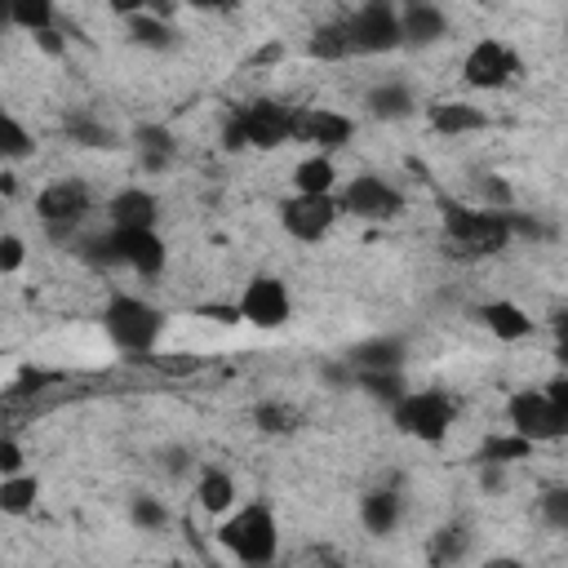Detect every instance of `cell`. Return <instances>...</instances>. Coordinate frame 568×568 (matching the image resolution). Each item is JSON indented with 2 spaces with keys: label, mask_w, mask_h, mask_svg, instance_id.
<instances>
[{
  "label": "cell",
  "mask_w": 568,
  "mask_h": 568,
  "mask_svg": "<svg viewBox=\"0 0 568 568\" xmlns=\"http://www.w3.org/2000/svg\"><path fill=\"white\" fill-rule=\"evenodd\" d=\"M293 142V106L275 102V98H248L235 102L222 120V151L240 155V151H275Z\"/></svg>",
  "instance_id": "6da1fadb"
},
{
  "label": "cell",
  "mask_w": 568,
  "mask_h": 568,
  "mask_svg": "<svg viewBox=\"0 0 568 568\" xmlns=\"http://www.w3.org/2000/svg\"><path fill=\"white\" fill-rule=\"evenodd\" d=\"M217 546L240 564V568H275L280 555V524L266 501H248L235 515L217 524Z\"/></svg>",
  "instance_id": "7a4b0ae2"
},
{
  "label": "cell",
  "mask_w": 568,
  "mask_h": 568,
  "mask_svg": "<svg viewBox=\"0 0 568 568\" xmlns=\"http://www.w3.org/2000/svg\"><path fill=\"white\" fill-rule=\"evenodd\" d=\"M444 240L453 244V253H466V257H493L510 244V231H506V213L497 209H466V204H453L444 200Z\"/></svg>",
  "instance_id": "3957f363"
},
{
  "label": "cell",
  "mask_w": 568,
  "mask_h": 568,
  "mask_svg": "<svg viewBox=\"0 0 568 568\" xmlns=\"http://www.w3.org/2000/svg\"><path fill=\"white\" fill-rule=\"evenodd\" d=\"M102 328L106 337L129 351V355H146L160 333H164V311L146 297H133V293H111L106 306H102Z\"/></svg>",
  "instance_id": "277c9868"
},
{
  "label": "cell",
  "mask_w": 568,
  "mask_h": 568,
  "mask_svg": "<svg viewBox=\"0 0 568 568\" xmlns=\"http://www.w3.org/2000/svg\"><path fill=\"white\" fill-rule=\"evenodd\" d=\"M453 417H457V399L439 386H426V390H413L390 408V422L408 435V439H422V444H439L448 430H453Z\"/></svg>",
  "instance_id": "5b68a950"
},
{
  "label": "cell",
  "mask_w": 568,
  "mask_h": 568,
  "mask_svg": "<svg viewBox=\"0 0 568 568\" xmlns=\"http://www.w3.org/2000/svg\"><path fill=\"white\" fill-rule=\"evenodd\" d=\"M342 31H346V44H351V58H377V53H395L404 49L399 40V4L390 0H368L359 9H351L342 18Z\"/></svg>",
  "instance_id": "8992f818"
},
{
  "label": "cell",
  "mask_w": 568,
  "mask_h": 568,
  "mask_svg": "<svg viewBox=\"0 0 568 568\" xmlns=\"http://www.w3.org/2000/svg\"><path fill=\"white\" fill-rule=\"evenodd\" d=\"M93 213V186L84 178H58L36 195V217L53 240H71L75 226Z\"/></svg>",
  "instance_id": "52a82bcc"
},
{
  "label": "cell",
  "mask_w": 568,
  "mask_h": 568,
  "mask_svg": "<svg viewBox=\"0 0 568 568\" xmlns=\"http://www.w3.org/2000/svg\"><path fill=\"white\" fill-rule=\"evenodd\" d=\"M333 200H337V213L359 217V222H395L408 209L404 191L395 182H386L382 173H355Z\"/></svg>",
  "instance_id": "ba28073f"
},
{
  "label": "cell",
  "mask_w": 568,
  "mask_h": 568,
  "mask_svg": "<svg viewBox=\"0 0 568 568\" xmlns=\"http://www.w3.org/2000/svg\"><path fill=\"white\" fill-rule=\"evenodd\" d=\"M506 422L519 439H528L532 448L537 444H550V439H564L568 435V408L546 399V390H515L506 399Z\"/></svg>",
  "instance_id": "9c48e42d"
},
{
  "label": "cell",
  "mask_w": 568,
  "mask_h": 568,
  "mask_svg": "<svg viewBox=\"0 0 568 568\" xmlns=\"http://www.w3.org/2000/svg\"><path fill=\"white\" fill-rule=\"evenodd\" d=\"M519 71H524L519 53H515L506 40H497V36H479V40L466 49V58H462V80H466L470 89H479V93L506 89Z\"/></svg>",
  "instance_id": "30bf717a"
},
{
  "label": "cell",
  "mask_w": 568,
  "mask_h": 568,
  "mask_svg": "<svg viewBox=\"0 0 568 568\" xmlns=\"http://www.w3.org/2000/svg\"><path fill=\"white\" fill-rule=\"evenodd\" d=\"M235 311H240V324H253V328H280V324H288V315H293L288 284H284L280 275H253V280L240 288Z\"/></svg>",
  "instance_id": "8fae6325"
},
{
  "label": "cell",
  "mask_w": 568,
  "mask_h": 568,
  "mask_svg": "<svg viewBox=\"0 0 568 568\" xmlns=\"http://www.w3.org/2000/svg\"><path fill=\"white\" fill-rule=\"evenodd\" d=\"M337 217L342 213H337L333 195H288V200H280V226L302 244H320L333 231Z\"/></svg>",
  "instance_id": "7c38bea8"
},
{
  "label": "cell",
  "mask_w": 568,
  "mask_h": 568,
  "mask_svg": "<svg viewBox=\"0 0 568 568\" xmlns=\"http://www.w3.org/2000/svg\"><path fill=\"white\" fill-rule=\"evenodd\" d=\"M355 138V120L333 106H293V142H311L315 155H328Z\"/></svg>",
  "instance_id": "4fadbf2b"
},
{
  "label": "cell",
  "mask_w": 568,
  "mask_h": 568,
  "mask_svg": "<svg viewBox=\"0 0 568 568\" xmlns=\"http://www.w3.org/2000/svg\"><path fill=\"white\" fill-rule=\"evenodd\" d=\"M111 248H115V266H129L142 280H155L169 266V244L160 240V231H111Z\"/></svg>",
  "instance_id": "5bb4252c"
},
{
  "label": "cell",
  "mask_w": 568,
  "mask_h": 568,
  "mask_svg": "<svg viewBox=\"0 0 568 568\" xmlns=\"http://www.w3.org/2000/svg\"><path fill=\"white\" fill-rule=\"evenodd\" d=\"M404 359H408V342L399 333L359 337L346 351V368L351 373H404Z\"/></svg>",
  "instance_id": "9a60e30c"
},
{
  "label": "cell",
  "mask_w": 568,
  "mask_h": 568,
  "mask_svg": "<svg viewBox=\"0 0 568 568\" xmlns=\"http://www.w3.org/2000/svg\"><path fill=\"white\" fill-rule=\"evenodd\" d=\"M444 36H448V13L435 0L399 4V40H404V49H430Z\"/></svg>",
  "instance_id": "2e32d148"
},
{
  "label": "cell",
  "mask_w": 568,
  "mask_h": 568,
  "mask_svg": "<svg viewBox=\"0 0 568 568\" xmlns=\"http://www.w3.org/2000/svg\"><path fill=\"white\" fill-rule=\"evenodd\" d=\"M106 222H111V231H155V222H160V200H155V191H146V186H124V191H115V195L106 200Z\"/></svg>",
  "instance_id": "e0dca14e"
},
{
  "label": "cell",
  "mask_w": 568,
  "mask_h": 568,
  "mask_svg": "<svg viewBox=\"0 0 568 568\" xmlns=\"http://www.w3.org/2000/svg\"><path fill=\"white\" fill-rule=\"evenodd\" d=\"M124 31H129V44H138V49H146V53H169V49H178V31H173V22H169V9H160V4H142L138 13H129V18H124Z\"/></svg>",
  "instance_id": "ac0fdd59"
},
{
  "label": "cell",
  "mask_w": 568,
  "mask_h": 568,
  "mask_svg": "<svg viewBox=\"0 0 568 568\" xmlns=\"http://www.w3.org/2000/svg\"><path fill=\"white\" fill-rule=\"evenodd\" d=\"M364 111H368V120L399 124V120L417 115V93H413L408 80H377V84L364 93Z\"/></svg>",
  "instance_id": "d6986e66"
},
{
  "label": "cell",
  "mask_w": 568,
  "mask_h": 568,
  "mask_svg": "<svg viewBox=\"0 0 568 568\" xmlns=\"http://www.w3.org/2000/svg\"><path fill=\"white\" fill-rule=\"evenodd\" d=\"M426 124L439 133V138H466V133H479L488 129V111L475 106V102H462V98H448V102H435L426 111Z\"/></svg>",
  "instance_id": "ffe728a7"
},
{
  "label": "cell",
  "mask_w": 568,
  "mask_h": 568,
  "mask_svg": "<svg viewBox=\"0 0 568 568\" xmlns=\"http://www.w3.org/2000/svg\"><path fill=\"white\" fill-rule=\"evenodd\" d=\"M133 146H138L142 173H169L178 164V138H173L169 124H138L133 129Z\"/></svg>",
  "instance_id": "44dd1931"
},
{
  "label": "cell",
  "mask_w": 568,
  "mask_h": 568,
  "mask_svg": "<svg viewBox=\"0 0 568 568\" xmlns=\"http://www.w3.org/2000/svg\"><path fill=\"white\" fill-rule=\"evenodd\" d=\"M479 324L497 337V342H524V337H532V315L519 306V302H506V297H493V302H484L479 311Z\"/></svg>",
  "instance_id": "7402d4cb"
},
{
  "label": "cell",
  "mask_w": 568,
  "mask_h": 568,
  "mask_svg": "<svg viewBox=\"0 0 568 568\" xmlns=\"http://www.w3.org/2000/svg\"><path fill=\"white\" fill-rule=\"evenodd\" d=\"M359 524L373 537H390L404 524V497H399V488H368L359 497Z\"/></svg>",
  "instance_id": "603a6c76"
},
{
  "label": "cell",
  "mask_w": 568,
  "mask_h": 568,
  "mask_svg": "<svg viewBox=\"0 0 568 568\" xmlns=\"http://www.w3.org/2000/svg\"><path fill=\"white\" fill-rule=\"evenodd\" d=\"M62 133L75 142V146H89V151H111V146H120V133L111 129V124H102L93 111H84V106H71V111H62Z\"/></svg>",
  "instance_id": "cb8c5ba5"
},
{
  "label": "cell",
  "mask_w": 568,
  "mask_h": 568,
  "mask_svg": "<svg viewBox=\"0 0 568 568\" xmlns=\"http://www.w3.org/2000/svg\"><path fill=\"white\" fill-rule=\"evenodd\" d=\"M195 501H200L204 515H226V510L235 506V479H231V470H222V466H213V462L200 466Z\"/></svg>",
  "instance_id": "d4e9b609"
},
{
  "label": "cell",
  "mask_w": 568,
  "mask_h": 568,
  "mask_svg": "<svg viewBox=\"0 0 568 568\" xmlns=\"http://www.w3.org/2000/svg\"><path fill=\"white\" fill-rule=\"evenodd\" d=\"M293 195H337L333 155H306L293 164Z\"/></svg>",
  "instance_id": "484cf974"
},
{
  "label": "cell",
  "mask_w": 568,
  "mask_h": 568,
  "mask_svg": "<svg viewBox=\"0 0 568 568\" xmlns=\"http://www.w3.org/2000/svg\"><path fill=\"white\" fill-rule=\"evenodd\" d=\"M31 155H36L31 129L9 106H0V164H18V160H31Z\"/></svg>",
  "instance_id": "4316f807"
},
{
  "label": "cell",
  "mask_w": 568,
  "mask_h": 568,
  "mask_svg": "<svg viewBox=\"0 0 568 568\" xmlns=\"http://www.w3.org/2000/svg\"><path fill=\"white\" fill-rule=\"evenodd\" d=\"M40 501V479L36 475H4L0 479V515H31Z\"/></svg>",
  "instance_id": "83f0119b"
},
{
  "label": "cell",
  "mask_w": 568,
  "mask_h": 568,
  "mask_svg": "<svg viewBox=\"0 0 568 568\" xmlns=\"http://www.w3.org/2000/svg\"><path fill=\"white\" fill-rule=\"evenodd\" d=\"M351 386H359L373 404H382V408H395L404 395H408V382H404V373H351Z\"/></svg>",
  "instance_id": "f1b7e54d"
},
{
  "label": "cell",
  "mask_w": 568,
  "mask_h": 568,
  "mask_svg": "<svg viewBox=\"0 0 568 568\" xmlns=\"http://www.w3.org/2000/svg\"><path fill=\"white\" fill-rule=\"evenodd\" d=\"M248 417H253V426H257L262 435H293L297 422H302V413H297L293 404H284V399H257Z\"/></svg>",
  "instance_id": "f546056e"
},
{
  "label": "cell",
  "mask_w": 568,
  "mask_h": 568,
  "mask_svg": "<svg viewBox=\"0 0 568 568\" xmlns=\"http://www.w3.org/2000/svg\"><path fill=\"white\" fill-rule=\"evenodd\" d=\"M532 457V444L519 439L515 430H501V435H488L475 453V462H493V466H515V462H528Z\"/></svg>",
  "instance_id": "4dcf8cb0"
},
{
  "label": "cell",
  "mask_w": 568,
  "mask_h": 568,
  "mask_svg": "<svg viewBox=\"0 0 568 568\" xmlns=\"http://www.w3.org/2000/svg\"><path fill=\"white\" fill-rule=\"evenodd\" d=\"M466 550H470V528H466V524H444V528L430 532V564H435V568L462 564Z\"/></svg>",
  "instance_id": "1f68e13d"
},
{
  "label": "cell",
  "mask_w": 568,
  "mask_h": 568,
  "mask_svg": "<svg viewBox=\"0 0 568 568\" xmlns=\"http://www.w3.org/2000/svg\"><path fill=\"white\" fill-rule=\"evenodd\" d=\"M9 27L27 31V36H40V31L58 27V9L49 0H9Z\"/></svg>",
  "instance_id": "d6a6232c"
},
{
  "label": "cell",
  "mask_w": 568,
  "mask_h": 568,
  "mask_svg": "<svg viewBox=\"0 0 568 568\" xmlns=\"http://www.w3.org/2000/svg\"><path fill=\"white\" fill-rule=\"evenodd\" d=\"M306 53H311V58H320V62H342V58H351V44H346V31H342V18L320 22V27L306 36Z\"/></svg>",
  "instance_id": "836d02e7"
},
{
  "label": "cell",
  "mask_w": 568,
  "mask_h": 568,
  "mask_svg": "<svg viewBox=\"0 0 568 568\" xmlns=\"http://www.w3.org/2000/svg\"><path fill=\"white\" fill-rule=\"evenodd\" d=\"M129 524L142 528V532H160L169 524V506L160 497H151V493H133L129 497Z\"/></svg>",
  "instance_id": "e575fe53"
},
{
  "label": "cell",
  "mask_w": 568,
  "mask_h": 568,
  "mask_svg": "<svg viewBox=\"0 0 568 568\" xmlns=\"http://www.w3.org/2000/svg\"><path fill=\"white\" fill-rule=\"evenodd\" d=\"M479 200H484V209H497V213H506V209H515V191H510V182L501 178V173H479Z\"/></svg>",
  "instance_id": "d590c367"
},
{
  "label": "cell",
  "mask_w": 568,
  "mask_h": 568,
  "mask_svg": "<svg viewBox=\"0 0 568 568\" xmlns=\"http://www.w3.org/2000/svg\"><path fill=\"white\" fill-rule=\"evenodd\" d=\"M537 510H541V519H546L555 532H564V528H568V488H546L541 501H537Z\"/></svg>",
  "instance_id": "8d00e7d4"
},
{
  "label": "cell",
  "mask_w": 568,
  "mask_h": 568,
  "mask_svg": "<svg viewBox=\"0 0 568 568\" xmlns=\"http://www.w3.org/2000/svg\"><path fill=\"white\" fill-rule=\"evenodd\" d=\"M506 231H510V240H541V235H550V226L537 213H519V209H506Z\"/></svg>",
  "instance_id": "74e56055"
},
{
  "label": "cell",
  "mask_w": 568,
  "mask_h": 568,
  "mask_svg": "<svg viewBox=\"0 0 568 568\" xmlns=\"http://www.w3.org/2000/svg\"><path fill=\"white\" fill-rule=\"evenodd\" d=\"M22 262H27V240L13 235V231H4V235H0V275L22 271Z\"/></svg>",
  "instance_id": "f35d334b"
},
{
  "label": "cell",
  "mask_w": 568,
  "mask_h": 568,
  "mask_svg": "<svg viewBox=\"0 0 568 568\" xmlns=\"http://www.w3.org/2000/svg\"><path fill=\"white\" fill-rule=\"evenodd\" d=\"M22 470H27V453H22V444L9 439V435H0V479H4V475H22Z\"/></svg>",
  "instance_id": "ab89813d"
},
{
  "label": "cell",
  "mask_w": 568,
  "mask_h": 568,
  "mask_svg": "<svg viewBox=\"0 0 568 568\" xmlns=\"http://www.w3.org/2000/svg\"><path fill=\"white\" fill-rule=\"evenodd\" d=\"M31 40H36V49H40L44 58H62V53H67V44H71V36H62V27H49V31L31 36Z\"/></svg>",
  "instance_id": "60d3db41"
},
{
  "label": "cell",
  "mask_w": 568,
  "mask_h": 568,
  "mask_svg": "<svg viewBox=\"0 0 568 568\" xmlns=\"http://www.w3.org/2000/svg\"><path fill=\"white\" fill-rule=\"evenodd\" d=\"M479 466V488L484 493H501L506 488V466H493V462H475Z\"/></svg>",
  "instance_id": "b9f144b4"
},
{
  "label": "cell",
  "mask_w": 568,
  "mask_h": 568,
  "mask_svg": "<svg viewBox=\"0 0 568 568\" xmlns=\"http://www.w3.org/2000/svg\"><path fill=\"white\" fill-rule=\"evenodd\" d=\"M164 470H169V475H186V470H191V448H182V444L164 448Z\"/></svg>",
  "instance_id": "7bdbcfd3"
},
{
  "label": "cell",
  "mask_w": 568,
  "mask_h": 568,
  "mask_svg": "<svg viewBox=\"0 0 568 568\" xmlns=\"http://www.w3.org/2000/svg\"><path fill=\"white\" fill-rule=\"evenodd\" d=\"M200 315H209V320H217V324H240L235 302H231V306H226V302H217V306H200Z\"/></svg>",
  "instance_id": "ee69618b"
},
{
  "label": "cell",
  "mask_w": 568,
  "mask_h": 568,
  "mask_svg": "<svg viewBox=\"0 0 568 568\" xmlns=\"http://www.w3.org/2000/svg\"><path fill=\"white\" fill-rule=\"evenodd\" d=\"M9 195H18V173L0 169V200H9Z\"/></svg>",
  "instance_id": "f6af8a7d"
},
{
  "label": "cell",
  "mask_w": 568,
  "mask_h": 568,
  "mask_svg": "<svg viewBox=\"0 0 568 568\" xmlns=\"http://www.w3.org/2000/svg\"><path fill=\"white\" fill-rule=\"evenodd\" d=\"M479 568H524V559H515V555H488Z\"/></svg>",
  "instance_id": "bcb514c9"
},
{
  "label": "cell",
  "mask_w": 568,
  "mask_h": 568,
  "mask_svg": "<svg viewBox=\"0 0 568 568\" xmlns=\"http://www.w3.org/2000/svg\"><path fill=\"white\" fill-rule=\"evenodd\" d=\"M275 58H284V40H271L266 49H257V58H253V62H275Z\"/></svg>",
  "instance_id": "7dc6e473"
},
{
  "label": "cell",
  "mask_w": 568,
  "mask_h": 568,
  "mask_svg": "<svg viewBox=\"0 0 568 568\" xmlns=\"http://www.w3.org/2000/svg\"><path fill=\"white\" fill-rule=\"evenodd\" d=\"M0 27H9V0H0Z\"/></svg>",
  "instance_id": "c3c4849f"
},
{
  "label": "cell",
  "mask_w": 568,
  "mask_h": 568,
  "mask_svg": "<svg viewBox=\"0 0 568 568\" xmlns=\"http://www.w3.org/2000/svg\"><path fill=\"white\" fill-rule=\"evenodd\" d=\"M320 568H351V564H342V559H324Z\"/></svg>",
  "instance_id": "681fc988"
}]
</instances>
